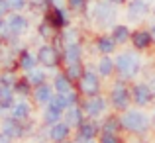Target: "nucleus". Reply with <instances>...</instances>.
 Here are the masks:
<instances>
[{"label":"nucleus","instance_id":"nucleus-1","mask_svg":"<svg viewBox=\"0 0 155 143\" xmlns=\"http://www.w3.org/2000/svg\"><path fill=\"white\" fill-rule=\"evenodd\" d=\"M116 71L122 79H134L141 69V59L136 51H124L116 57Z\"/></svg>","mask_w":155,"mask_h":143},{"label":"nucleus","instance_id":"nucleus-2","mask_svg":"<svg viewBox=\"0 0 155 143\" xmlns=\"http://www.w3.org/2000/svg\"><path fill=\"white\" fill-rule=\"evenodd\" d=\"M120 122H122V128H126L128 132H134V133H143L149 125L147 116L137 112V110H128V112L120 118Z\"/></svg>","mask_w":155,"mask_h":143},{"label":"nucleus","instance_id":"nucleus-3","mask_svg":"<svg viewBox=\"0 0 155 143\" xmlns=\"http://www.w3.org/2000/svg\"><path fill=\"white\" fill-rule=\"evenodd\" d=\"M92 18L98 26H112L114 18H116V10H114L110 0H98L92 6Z\"/></svg>","mask_w":155,"mask_h":143},{"label":"nucleus","instance_id":"nucleus-4","mask_svg":"<svg viewBox=\"0 0 155 143\" xmlns=\"http://www.w3.org/2000/svg\"><path fill=\"white\" fill-rule=\"evenodd\" d=\"M110 100H112V106L116 110H126L128 108L130 102H132V92H130V88L126 86V83L118 80V83L114 84L112 90H110Z\"/></svg>","mask_w":155,"mask_h":143},{"label":"nucleus","instance_id":"nucleus-5","mask_svg":"<svg viewBox=\"0 0 155 143\" xmlns=\"http://www.w3.org/2000/svg\"><path fill=\"white\" fill-rule=\"evenodd\" d=\"M79 86H81V92L87 96H96L100 90V80H98V75H96L92 69H84L83 75L79 79Z\"/></svg>","mask_w":155,"mask_h":143},{"label":"nucleus","instance_id":"nucleus-6","mask_svg":"<svg viewBox=\"0 0 155 143\" xmlns=\"http://www.w3.org/2000/svg\"><path fill=\"white\" fill-rule=\"evenodd\" d=\"M77 102H79V94H77L75 90H71V92H65V94H57V96H53L51 98V102L47 106H53V108H57V110H69L71 106H75Z\"/></svg>","mask_w":155,"mask_h":143},{"label":"nucleus","instance_id":"nucleus-7","mask_svg":"<svg viewBox=\"0 0 155 143\" xmlns=\"http://www.w3.org/2000/svg\"><path fill=\"white\" fill-rule=\"evenodd\" d=\"M106 110V100L102 96H91L87 102H84V106H83V112L87 114L88 118H96V116H100Z\"/></svg>","mask_w":155,"mask_h":143},{"label":"nucleus","instance_id":"nucleus-8","mask_svg":"<svg viewBox=\"0 0 155 143\" xmlns=\"http://www.w3.org/2000/svg\"><path fill=\"white\" fill-rule=\"evenodd\" d=\"M45 22L53 28H65L69 24V16L63 8L51 6V10H47V14H45Z\"/></svg>","mask_w":155,"mask_h":143},{"label":"nucleus","instance_id":"nucleus-9","mask_svg":"<svg viewBox=\"0 0 155 143\" xmlns=\"http://www.w3.org/2000/svg\"><path fill=\"white\" fill-rule=\"evenodd\" d=\"M151 98H153V90H151V86H149V84L140 83V84H136V86H134V90H132V100L136 102L137 106L149 104V102H151Z\"/></svg>","mask_w":155,"mask_h":143},{"label":"nucleus","instance_id":"nucleus-10","mask_svg":"<svg viewBox=\"0 0 155 143\" xmlns=\"http://www.w3.org/2000/svg\"><path fill=\"white\" fill-rule=\"evenodd\" d=\"M38 61L43 67H55L59 63V53L53 45H41L38 51Z\"/></svg>","mask_w":155,"mask_h":143},{"label":"nucleus","instance_id":"nucleus-11","mask_svg":"<svg viewBox=\"0 0 155 143\" xmlns=\"http://www.w3.org/2000/svg\"><path fill=\"white\" fill-rule=\"evenodd\" d=\"M6 22H8V30H10L12 35H20V34H24V31L28 30V20L24 18V16H20L18 12L10 14Z\"/></svg>","mask_w":155,"mask_h":143},{"label":"nucleus","instance_id":"nucleus-12","mask_svg":"<svg viewBox=\"0 0 155 143\" xmlns=\"http://www.w3.org/2000/svg\"><path fill=\"white\" fill-rule=\"evenodd\" d=\"M2 133H6L8 137H20L24 133V125L20 120H16V118H4L2 122Z\"/></svg>","mask_w":155,"mask_h":143},{"label":"nucleus","instance_id":"nucleus-13","mask_svg":"<svg viewBox=\"0 0 155 143\" xmlns=\"http://www.w3.org/2000/svg\"><path fill=\"white\" fill-rule=\"evenodd\" d=\"M63 57H65V61H67V65L81 63V57H83V47H81L77 41L67 43V45H65V51H63Z\"/></svg>","mask_w":155,"mask_h":143},{"label":"nucleus","instance_id":"nucleus-14","mask_svg":"<svg viewBox=\"0 0 155 143\" xmlns=\"http://www.w3.org/2000/svg\"><path fill=\"white\" fill-rule=\"evenodd\" d=\"M130 39H132V43H134L136 49H147L153 41V35H151V31H147V30H137V31L132 34Z\"/></svg>","mask_w":155,"mask_h":143},{"label":"nucleus","instance_id":"nucleus-15","mask_svg":"<svg viewBox=\"0 0 155 143\" xmlns=\"http://www.w3.org/2000/svg\"><path fill=\"white\" fill-rule=\"evenodd\" d=\"M34 98L38 100V104H43V106H47L51 102V98H53V86L51 84H39V86H35V90H34Z\"/></svg>","mask_w":155,"mask_h":143},{"label":"nucleus","instance_id":"nucleus-16","mask_svg":"<svg viewBox=\"0 0 155 143\" xmlns=\"http://www.w3.org/2000/svg\"><path fill=\"white\" fill-rule=\"evenodd\" d=\"M69 128H71V125H69L67 122H57V124L51 125L49 137H51L53 141H65V139H67V135H69Z\"/></svg>","mask_w":155,"mask_h":143},{"label":"nucleus","instance_id":"nucleus-17","mask_svg":"<svg viewBox=\"0 0 155 143\" xmlns=\"http://www.w3.org/2000/svg\"><path fill=\"white\" fill-rule=\"evenodd\" d=\"M94 135H96V125L92 124V122H83V124L79 125V132H77V139H79V143L91 141Z\"/></svg>","mask_w":155,"mask_h":143},{"label":"nucleus","instance_id":"nucleus-18","mask_svg":"<svg viewBox=\"0 0 155 143\" xmlns=\"http://www.w3.org/2000/svg\"><path fill=\"white\" fill-rule=\"evenodd\" d=\"M65 122H67L69 125H77L79 128L81 124H83V108H79V106H71L69 110H65Z\"/></svg>","mask_w":155,"mask_h":143},{"label":"nucleus","instance_id":"nucleus-19","mask_svg":"<svg viewBox=\"0 0 155 143\" xmlns=\"http://www.w3.org/2000/svg\"><path fill=\"white\" fill-rule=\"evenodd\" d=\"M53 88L57 90V94H65V92H71L73 86H71V79L67 76V73H59L53 80Z\"/></svg>","mask_w":155,"mask_h":143},{"label":"nucleus","instance_id":"nucleus-20","mask_svg":"<svg viewBox=\"0 0 155 143\" xmlns=\"http://www.w3.org/2000/svg\"><path fill=\"white\" fill-rule=\"evenodd\" d=\"M38 65V57L34 55V53H30V51H22L20 53V57H18V67L22 69V71H31V69Z\"/></svg>","mask_w":155,"mask_h":143},{"label":"nucleus","instance_id":"nucleus-21","mask_svg":"<svg viewBox=\"0 0 155 143\" xmlns=\"http://www.w3.org/2000/svg\"><path fill=\"white\" fill-rule=\"evenodd\" d=\"M12 118H16L20 122H28V118H30V104L28 102H14V106H12Z\"/></svg>","mask_w":155,"mask_h":143},{"label":"nucleus","instance_id":"nucleus-22","mask_svg":"<svg viewBox=\"0 0 155 143\" xmlns=\"http://www.w3.org/2000/svg\"><path fill=\"white\" fill-rule=\"evenodd\" d=\"M96 49H98V53H102V55H110V53H114V49H116V41H114L112 35H102V37H98V41H96Z\"/></svg>","mask_w":155,"mask_h":143},{"label":"nucleus","instance_id":"nucleus-23","mask_svg":"<svg viewBox=\"0 0 155 143\" xmlns=\"http://www.w3.org/2000/svg\"><path fill=\"white\" fill-rule=\"evenodd\" d=\"M147 10H149V6L145 0H132L128 4V12L132 18H141L143 14H147Z\"/></svg>","mask_w":155,"mask_h":143},{"label":"nucleus","instance_id":"nucleus-24","mask_svg":"<svg viewBox=\"0 0 155 143\" xmlns=\"http://www.w3.org/2000/svg\"><path fill=\"white\" fill-rule=\"evenodd\" d=\"M112 37H114V41H116V43H126L130 37H132V31H130L128 26H114Z\"/></svg>","mask_w":155,"mask_h":143},{"label":"nucleus","instance_id":"nucleus-25","mask_svg":"<svg viewBox=\"0 0 155 143\" xmlns=\"http://www.w3.org/2000/svg\"><path fill=\"white\" fill-rule=\"evenodd\" d=\"M114 69H116V63H114V61L110 59L108 55H104L102 59L98 61V75H102V76H110Z\"/></svg>","mask_w":155,"mask_h":143},{"label":"nucleus","instance_id":"nucleus-26","mask_svg":"<svg viewBox=\"0 0 155 143\" xmlns=\"http://www.w3.org/2000/svg\"><path fill=\"white\" fill-rule=\"evenodd\" d=\"M26 79L31 83V86H39V84H43V83H45V73H43L41 69L34 67L31 71H28Z\"/></svg>","mask_w":155,"mask_h":143},{"label":"nucleus","instance_id":"nucleus-27","mask_svg":"<svg viewBox=\"0 0 155 143\" xmlns=\"http://www.w3.org/2000/svg\"><path fill=\"white\" fill-rule=\"evenodd\" d=\"M120 128H122V122H120V118H116V116L106 118L104 124H102L104 133H116V132H120Z\"/></svg>","mask_w":155,"mask_h":143},{"label":"nucleus","instance_id":"nucleus-28","mask_svg":"<svg viewBox=\"0 0 155 143\" xmlns=\"http://www.w3.org/2000/svg\"><path fill=\"white\" fill-rule=\"evenodd\" d=\"M14 92L20 94V96H28L31 92V83L26 79V76H24V79H18L16 84H14Z\"/></svg>","mask_w":155,"mask_h":143},{"label":"nucleus","instance_id":"nucleus-29","mask_svg":"<svg viewBox=\"0 0 155 143\" xmlns=\"http://www.w3.org/2000/svg\"><path fill=\"white\" fill-rule=\"evenodd\" d=\"M61 110H57V108H53V106H47L45 108V114H43V120H45V124H57V122L61 120Z\"/></svg>","mask_w":155,"mask_h":143},{"label":"nucleus","instance_id":"nucleus-30","mask_svg":"<svg viewBox=\"0 0 155 143\" xmlns=\"http://www.w3.org/2000/svg\"><path fill=\"white\" fill-rule=\"evenodd\" d=\"M67 76L71 80H75V79H81V75H83V69H81V63H77V65H69L67 67Z\"/></svg>","mask_w":155,"mask_h":143},{"label":"nucleus","instance_id":"nucleus-31","mask_svg":"<svg viewBox=\"0 0 155 143\" xmlns=\"http://www.w3.org/2000/svg\"><path fill=\"white\" fill-rule=\"evenodd\" d=\"M6 2H8V6H10L12 12H20V10H24V8L28 6L26 0H6Z\"/></svg>","mask_w":155,"mask_h":143},{"label":"nucleus","instance_id":"nucleus-32","mask_svg":"<svg viewBox=\"0 0 155 143\" xmlns=\"http://www.w3.org/2000/svg\"><path fill=\"white\" fill-rule=\"evenodd\" d=\"M67 4H69V8H71V10L79 12V10H84L87 0H67Z\"/></svg>","mask_w":155,"mask_h":143},{"label":"nucleus","instance_id":"nucleus-33","mask_svg":"<svg viewBox=\"0 0 155 143\" xmlns=\"http://www.w3.org/2000/svg\"><path fill=\"white\" fill-rule=\"evenodd\" d=\"M100 143H120V139H118L116 133H102Z\"/></svg>","mask_w":155,"mask_h":143},{"label":"nucleus","instance_id":"nucleus-34","mask_svg":"<svg viewBox=\"0 0 155 143\" xmlns=\"http://www.w3.org/2000/svg\"><path fill=\"white\" fill-rule=\"evenodd\" d=\"M51 28L53 26H49L47 22H43L41 26H39V34H41V37H51Z\"/></svg>","mask_w":155,"mask_h":143},{"label":"nucleus","instance_id":"nucleus-35","mask_svg":"<svg viewBox=\"0 0 155 143\" xmlns=\"http://www.w3.org/2000/svg\"><path fill=\"white\" fill-rule=\"evenodd\" d=\"M6 35H12L10 30H8V22L4 18H0V37H6Z\"/></svg>","mask_w":155,"mask_h":143},{"label":"nucleus","instance_id":"nucleus-36","mask_svg":"<svg viewBox=\"0 0 155 143\" xmlns=\"http://www.w3.org/2000/svg\"><path fill=\"white\" fill-rule=\"evenodd\" d=\"M10 12V6H8L6 0H0V18H4V16Z\"/></svg>","mask_w":155,"mask_h":143},{"label":"nucleus","instance_id":"nucleus-37","mask_svg":"<svg viewBox=\"0 0 155 143\" xmlns=\"http://www.w3.org/2000/svg\"><path fill=\"white\" fill-rule=\"evenodd\" d=\"M47 4H49V6H63V0H47Z\"/></svg>","mask_w":155,"mask_h":143},{"label":"nucleus","instance_id":"nucleus-38","mask_svg":"<svg viewBox=\"0 0 155 143\" xmlns=\"http://www.w3.org/2000/svg\"><path fill=\"white\" fill-rule=\"evenodd\" d=\"M10 139L12 137H8L6 133H0V143H10Z\"/></svg>","mask_w":155,"mask_h":143},{"label":"nucleus","instance_id":"nucleus-39","mask_svg":"<svg viewBox=\"0 0 155 143\" xmlns=\"http://www.w3.org/2000/svg\"><path fill=\"white\" fill-rule=\"evenodd\" d=\"M110 2H112V4H124L126 0H110Z\"/></svg>","mask_w":155,"mask_h":143},{"label":"nucleus","instance_id":"nucleus-40","mask_svg":"<svg viewBox=\"0 0 155 143\" xmlns=\"http://www.w3.org/2000/svg\"><path fill=\"white\" fill-rule=\"evenodd\" d=\"M151 90L155 92V76H153V79H151Z\"/></svg>","mask_w":155,"mask_h":143},{"label":"nucleus","instance_id":"nucleus-41","mask_svg":"<svg viewBox=\"0 0 155 143\" xmlns=\"http://www.w3.org/2000/svg\"><path fill=\"white\" fill-rule=\"evenodd\" d=\"M151 35H153V39H155V28H153V30H151Z\"/></svg>","mask_w":155,"mask_h":143},{"label":"nucleus","instance_id":"nucleus-42","mask_svg":"<svg viewBox=\"0 0 155 143\" xmlns=\"http://www.w3.org/2000/svg\"><path fill=\"white\" fill-rule=\"evenodd\" d=\"M59 143H71V141H59Z\"/></svg>","mask_w":155,"mask_h":143},{"label":"nucleus","instance_id":"nucleus-43","mask_svg":"<svg viewBox=\"0 0 155 143\" xmlns=\"http://www.w3.org/2000/svg\"><path fill=\"white\" fill-rule=\"evenodd\" d=\"M2 39H4V37H0V45H2Z\"/></svg>","mask_w":155,"mask_h":143},{"label":"nucleus","instance_id":"nucleus-44","mask_svg":"<svg viewBox=\"0 0 155 143\" xmlns=\"http://www.w3.org/2000/svg\"><path fill=\"white\" fill-rule=\"evenodd\" d=\"M84 143H92V139H91V141H84Z\"/></svg>","mask_w":155,"mask_h":143}]
</instances>
